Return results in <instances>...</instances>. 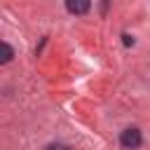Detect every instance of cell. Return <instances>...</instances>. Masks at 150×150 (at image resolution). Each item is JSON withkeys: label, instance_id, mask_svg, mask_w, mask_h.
Instances as JSON below:
<instances>
[{"label": "cell", "instance_id": "obj_1", "mask_svg": "<svg viewBox=\"0 0 150 150\" xmlns=\"http://www.w3.org/2000/svg\"><path fill=\"white\" fill-rule=\"evenodd\" d=\"M120 143H122L124 148H129V150L138 148V145H141V131H138V129H124L122 136H120Z\"/></svg>", "mask_w": 150, "mask_h": 150}, {"label": "cell", "instance_id": "obj_4", "mask_svg": "<svg viewBox=\"0 0 150 150\" xmlns=\"http://www.w3.org/2000/svg\"><path fill=\"white\" fill-rule=\"evenodd\" d=\"M45 150H66V145H61V143H52V145H47Z\"/></svg>", "mask_w": 150, "mask_h": 150}, {"label": "cell", "instance_id": "obj_3", "mask_svg": "<svg viewBox=\"0 0 150 150\" xmlns=\"http://www.w3.org/2000/svg\"><path fill=\"white\" fill-rule=\"evenodd\" d=\"M0 49H2V56H0V61H2V63H7V61L12 59V54H14V52H12V47H9L7 42H2V45H0Z\"/></svg>", "mask_w": 150, "mask_h": 150}, {"label": "cell", "instance_id": "obj_2", "mask_svg": "<svg viewBox=\"0 0 150 150\" xmlns=\"http://www.w3.org/2000/svg\"><path fill=\"white\" fill-rule=\"evenodd\" d=\"M66 7L70 14H84L91 7V0H66Z\"/></svg>", "mask_w": 150, "mask_h": 150}]
</instances>
